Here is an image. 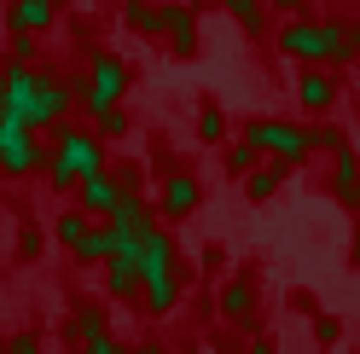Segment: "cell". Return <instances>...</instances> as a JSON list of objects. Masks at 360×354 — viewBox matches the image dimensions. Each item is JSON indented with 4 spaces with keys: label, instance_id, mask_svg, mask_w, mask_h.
Returning <instances> with one entry per match:
<instances>
[{
    "label": "cell",
    "instance_id": "obj_1",
    "mask_svg": "<svg viewBox=\"0 0 360 354\" xmlns=\"http://www.w3.org/2000/svg\"><path fill=\"white\" fill-rule=\"evenodd\" d=\"M140 268H146L140 296L151 302V314H169V308L180 302V273H174V244H169L157 227L140 238Z\"/></svg>",
    "mask_w": 360,
    "mask_h": 354
},
{
    "label": "cell",
    "instance_id": "obj_2",
    "mask_svg": "<svg viewBox=\"0 0 360 354\" xmlns=\"http://www.w3.org/2000/svg\"><path fill=\"white\" fill-rule=\"evenodd\" d=\"M94 169H105V145H99V134H87V128H70V134L58 140V151H53V186H58V192H70L82 174H94Z\"/></svg>",
    "mask_w": 360,
    "mask_h": 354
},
{
    "label": "cell",
    "instance_id": "obj_3",
    "mask_svg": "<svg viewBox=\"0 0 360 354\" xmlns=\"http://www.w3.org/2000/svg\"><path fill=\"white\" fill-rule=\"evenodd\" d=\"M0 169H6V174H30V169H41L35 128L18 117L12 105H0Z\"/></svg>",
    "mask_w": 360,
    "mask_h": 354
},
{
    "label": "cell",
    "instance_id": "obj_4",
    "mask_svg": "<svg viewBox=\"0 0 360 354\" xmlns=\"http://www.w3.org/2000/svg\"><path fill=\"white\" fill-rule=\"evenodd\" d=\"M279 47L297 53V58H343L349 53V35L331 29V24H285L279 29Z\"/></svg>",
    "mask_w": 360,
    "mask_h": 354
},
{
    "label": "cell",
    "instance_id": "obj_5",
    "mask_svg": "<svg viewBox=\"0 0 360 354\" xmlns=\"http://www.w3.org/2000/svg\"><path fill=\"white\" fill-rule=\"evenodd\" d=\"M250 145L267 151V157H279V163H302L308 157V134H302V128H285V122H256L250 128Z\"/></svg>",
    "mask_w": 360,
    "mask_h": 354
},
{
    "label": "cell",
    "instance_id": "obj_6",
    "mask_svg": "<svg viewBox=\"0 0 360 354\" xmlns=\"http://www.w3.org/2000/svg\"><path fill=\"white\" fill-rule=\"evenodd\" d=\"M128 93V64L122 58H99L94 64V81H87V93H82V105L87 110H105V105H117Z\"/></svg>",
    "mask_w": 360,
    "mask_h": 354
},
{
    "label": "cell",
    "instance_id": "obj_7",
    "mask_svg": "<svg viewBox=\"0 0 360 354\" xmlns=\"http://www.w3.org/2000/svg\"><path fill=\"white\" fill-rule=\"evenodd\" d=\"M105 268H110V296H140V284H146L140 244H117V250L105 256Z\"/></svg>",
    "mask_w": 360,
    "mask_h": 354
},
{
    "label": "cell",
    "instance_id": "obj_8",
    "mask_svg": "<svg viewBox=\"0 0 360 354\" xmlns=\"http://www.w3.org/2000/svg\"><path fill=\"white\" fill-rule=\"evenodd\" d=\"M76 192H82V209L105 221L110 209H117V197H122V181H110L105 169H94V174H82V181H76Z\"/></svg>",
    "mask_w": 360,
    "mask_h": 354
},
{
    "label": "cell",
    "instance_id": "obj_9",
    "mask_svg": "<svg viewBox=\"0 0 360 354\" xmlns=\"http://www.w3.org/2000/svg\"><path fill=\"white\" fill-rule=\"evenodd\" d=\"M64 110H70V87H58V81H41L35 87V105H30V128H47V122H58Z\"/></svg>",
    "mask_w": 360,
    "mask_h": 354
},
{
    "label": "cell",
    "instance_id": "obj_10",
    "mask_svg": "<svg viewBox=\"0 0 360 354\" xmlns=\"http://www.w3.org/2000/svg\"><path fill=\"white\" fill-rule=\"evenodd\" d=\"M58 6H64V0H12V6H6V24L35 35V29H47L53 18H58Z\"/></svg>",
    "mask_w": 360,
    "mask_h": 354
},
{
    "label": "cell",
    "instance_id": "obj_11",
    "mask_svg": "<svg viewBox=\"0 0 360 354\" xmlns=\"http://www.w3.org/2000/svg\"><path fill=\"white\" fill-rule=\"evenodd\" d=\"M198 197H204V192H198L192 174H169V186H163V215H192Z\"/></svg>",
    "mask_w": 360,
    "mask_h": 354
},
{
    "label": "cell",
    "instance_id": "obj_12",
    "mask_svg": "<svg viewBox=\"0 0 360 354\" xmlns=\"http://www.w3.org/2000/svg\"><path fill=\"white\" fill-rule=\"evenodd\" d=\"M110 250H117V238H110V227H87V232L76 238V256H82V261H105Z\"/></svg>",
    "mask_w": 360,
    "mask_h": 354
},
{
    "label": "cell",
    "instance_id": "obj_13",
    "mask_svg": "<svg viewBox=\"0 0 360 354\" xmlns=\"http://www.w3.org/2000/svg\"><path fill=\"white\" fill-rule=\"evenodd\" d=\"M163 18H169V35H174V47H180V53H192V47H198V24H192V12H186V6H169Z\"/></svg>",
    "mask_w": 360,
    "mask_h": 354
},
{
    "label": "cell",
    "instance_id": "obj_14",
    "mask_svg": "<svg viewBox=\"0 0 360 354\" xmlns=\"http://www.w3.org/2000/svg\"><path fill=\"white\" fill-rule=\"evenodd\" d=\"M128 24L140 29V35H163V29H169V18L157 12V6H146V0H128Z\"/></svg>",
    "mask_w": 360,
    "mask_h": 354
},
{
    "label": "cell",
    "instance_id": "obj_15",
    "mask_svg": "<svg viewBox=\"0 0 360 354\" xmlns=\"http://www.w3.org/2000/svg\"><path fill=\"white\" fill-rule=\"evenodd\" d=\"M221 308H227L233 320H244V314H250V308H256V291H250V284H244V279H233L227 291H221Z\"/></svg>",
    "mask_w": 360,
    "mask_h": 354
},
{
    "label": "cell",
    "instance_id": "obj_16",
    "mask_svg": "<svg viewBox=\"0 0 360 354\" xmlns=\"http://www.w3.org/2000/svg\"><path fill=\"white\" fill-rule=\"evenodd\" d=\"M354 192H360V163L354 157H337V197L354 204Z\"/></svg>",
    "mask_w": 360,
    "mask_h": 354
},
{
    "label": "cell",
    "instance_id": "obj_17",
    "mask_svg": "<svg viewBox=\"0 0 360 354\" xmlns=\"http://www.w3.org/2000/svg\"><path fill=\"white\" fill-rule=\"evenodd\" d=\"M302 105H308V110H326V105H331V81H326V76H308V81H302Z\"/></svg>",
    "mask_w": 360,
    "mask_h": 354
},
{
    "label": "cell",
    "instance_id": "obj_18",
    "mask_svg": "<svg viewBox=\"0 0 360 354\" xmlns=\"http://www.w3.org/2000/svg\"><path fill=\"white\" fill-rule=\"evenodd\" d=\"M94 117H99V134H110V140H117V134H128V117H122L117 105H105V110H94Z\"/></svg>",
    "mask_w": 360,
    "mask_h": 354
},
{
    "label": "cell",
    "instance_id": "obj_19",
    "mask_svg": "<svg viewBox=\"0 0 360 354\" xmlns=\"http://www.w3.org/2000/svg\"><path fill=\"white\" fill-rule=\"evenodd\" d=\"M87 232V215H58V244H70L76 250V238Z\"/></svg>",
    "mask_w": 360,
    "mask_h": 354
},
{
    "label": "cell",
    "instance_id": "obj_20",
    "mask_svg": "<svg viewBox=\"0 0 360 354\" xmlns=\"http://www.w3.org/2000/svg\"><path fill=\"white\" fill-rule=\"evenodd\" d=\"M76 331H82V343H87V337H105V314H99V308H82V314H76Z\"/></svg>",
    "mask_w": 360,
    "mask_h": 354
},
{
    "label": "cell",
    "instance_id": "obj_21",
    "mask_svg": "<svg viewBox=\"0 0 360 354\" xmlns=\"http://www.w3.org/2000/svg\"><path fill=\"white\" fill-rule=\"evenodd\" d=\"M198 134H204V140H221V134H227V117H221V110H204V122H198Z\"/></svg>",
    "mask_w": 360,
    "mask_h": 354
},
{
    "label": "cell",
    "instance_id": "obj_22",
    "mask_svg": "<svg viewBox=\"0 0 360 354\" xmlns=\"http://www.w3.org/2000/svg\"><path fill=\"white\" fill-rule=\"evenodd\" d=\"M274 186H279V169H262L256 181H250V197H267V192H274Z\"/></svg>",
    "mask_w": 360,
    "mask_h": 354
},
{
    "label": "cell",
    "instance_id": "obj_23",
    "mask_svg": "<svg viewBox=\"0 0 360 354\" xmlns=\"http://www.w3.org/2000/svg\"><path fill=\"white\" fill-rule=\"evenodd\" d=\"M227 163H233V169H250V163H256V145H250V140H244V145L233 151V157H227Z\"/></svg>",
    "mask_w": 360,
    "mask_h": 354
},
{
    "label": "cell",
    "instance_id": "obj_24",
    "mask_svg": "<svg viewBox=\"0 0 360 354\" xmlns=\"http://www.w3.org/2000/svg\"><path fill=\"white\" fill-rule=\"evenodd\" d=\"M87 354H117V343H110V331H105V337H87Z\"/></svg>",
    "mask_w": 360,
    "mask_h": 354
},
{
    "label": "cell",
    "instance_id": "obj_25",
    "mask_svg": "<svg viewBox=\"0 0 360 354\" xmlns=\"http://www.w3.org/2000/svg\"><path fill=\"white\" fill-rule=\"evenodd\" d=\"M12 354H41V348H35V337H18V343H12Z\"/></svg>",
    "mask_w": 360,
    "mask_h": 354
},
{
    "label": "cell",
    "instance_id": "obj_26",
    "mask_svg": "<svg viewBox=\"0 0 360 354\" xmlns=\"http://www.w3.org/2000/svg\"><path fill=\"white\" fill-rule=\"evenodd\" d=\"M0 105H6V70H0Z\"/></svg>",
    "mask_w": 360,
    "mask_h": 354
},
{
    "label": "cell",
    "instance_id": "obj_27",
    "mask_svg": "<svg viewBox=\"0 0 360 354\" xmlns=\"http://www.w3.org/2000/svg\"><path fill=\"white\" fill-rule=\"evenodd\" d=\"M279 6H285V12H297V6H302V0H279Z\"/></svg>",
    "mask_w": 360,
    "mask_h": 354
},
{
    "label": "cell",
    "instance_id": "obj_28",
    "mask_svg": "<svg viewBox=\"0 0 360 354\" xmlns=\"http://www.w3.org/2000/svg\"><path fill=\"white\" fill-rule=\"evenodd\" d=\"M250 354H274V348H267V343H256V348H250Z\"/></svg>",
    "mask_w": 360,
    "mask_h": 354
},
{
    "label": "cell",
    "instance_id": "obj_29",
    "mask_svg": "<svg viewBox=\"0 0 360 354\" xmlns=\"http://www.w3.org/2000/svg\"><path fill=\"white\" fill-rule=\"evenodd\" d=\"M221 6H244V0H221Z\"/></svg>",
    "mask_w": 360,
    "mask_h": 354
},
{
    "label": "cell",
    "instance_id": "obj_30",
    "mask_svg": "<svg viewBox=\"0 0 360 354\" xmlns=\"http://www.w3.org/2000/svg\"><path fill=\"white\" fill-rule=\"evenodd\" d=\"M140 354H157V348H140Z\"/></svg>",
    "mask_w": 360,
    "mask_h": 354
}]
</instances>
